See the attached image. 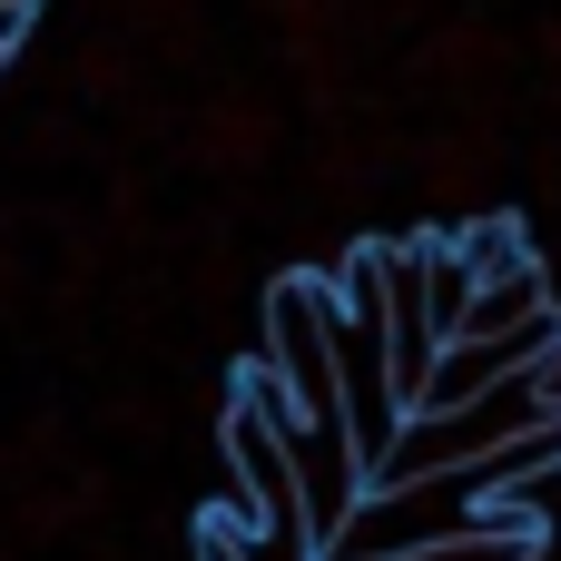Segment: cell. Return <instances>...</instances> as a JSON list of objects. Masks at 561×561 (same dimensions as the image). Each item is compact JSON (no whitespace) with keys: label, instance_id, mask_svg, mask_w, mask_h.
Segmentation results:
<instances>
[{"label":"cell","instance_id":"1","mask_svg":"<svg viewBox=\"0 0 561 561\" xmlns=\"http://www.w3.org/2000/svg\"><path fill=\"white\" fill-rule=\"evenodd\" d=\"M533 424H552V394H542V375H513V385H493V394H473V404H434V414H404V434L385 444V463H375V483H365V493L473 473V463H493L503 444H523Z\"/></svg>","mask_w":561,"mask_h":561},{"label":"cell","instance_id":"2","mask_svg":"<svg viewBox=\"0 0 561 561\" xmlns=\"http://www.w3.org/2000/svg\"><path fill=\"white\" fill-rule=\"evenodd\" d=\"M335 325H345V306H335V286H316V276H286V286L266 296L256 375L276 385L286 424H306V434H345V394H335Z\"/></svg>","mask_w":561,"mask_h":561},{"label":"cell","instance_id":"3","mask_svg":"<svg viewBox=\"0 0 561 561\" xmlns=\"http://www.w3.org/2000/svg\"><path fill=\"white\" fill-rule=\"evenodd\" d=\"M345 306L375 316L385 335V375L404 394V414L424 404V375L444 365V335H434V237H394V247H365L355 276H345Z\"/></svg>","mask_w":561,"mask_h":561},{"label":"cell","instance_id":"4","mask_svg":"<svg viewBox=\"0 0 561 561\" xmlns=\"http://www.w3.org/2000/svg\"><path fill=\"white\" fill-rule=\"evenodd\" d=\"M542 316H552L542 266H513V276L473 286V306H463V335H454V345H493V335H523V325H542Z\"/></svg>","mask_w":561,"mask_h":561},{"label":"cell","instance_id":"5","mask_svg":"<svg viewBox=\"0 0 561 561\" xmlns=\"http://www.w3.org/2000/svg\"><path fill=\"white\" fill-rule=\"evenodd\" d=\"M444 247L463 256V276H473V286H493V276L533 266V247H523V227H513V217H473V227H454Z\"/></svg>","mask_w":561,"mask_h":561},{"label":"cell","instance_id":"6","mask_svg":"<svg viewBox=\"0 0 561 561\" xmlns=\"http://www.w3.org/2000/svg\"><path fill=\"white\" fill-rule=\"evenodd\" d=\"M463 306H473V276H463V256L434 237V335H444V345L463 335Z\"/></svg>","mask_w":561,"mask_h":561},{"label":"cell","instance_id":"7","mask_svg":"<svg viewBox=\"0 0 561 561\" xmlns=\"http://www.w3.org/2000/svg\"><path fill=\"white\" fill-rule=\"evenodd\" d=\"M404 561H533V533H463V542H434Z\"/></svg>","mask_w":561,"mask_h":561},{"label":"cell","instance_id":"8","mask_svg":"<svg viewBox=\"0 0 561 561\" xmlns=\"http://www.w3.org/2000/svg\"><path fill=\"white\" fill-rule=\"evenodd\" d=\"M30 10H39V0H0V20H30Z\"/></svg>","mask_w":561,"mask_h":561}]
</instances>
